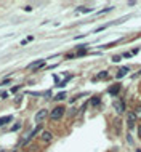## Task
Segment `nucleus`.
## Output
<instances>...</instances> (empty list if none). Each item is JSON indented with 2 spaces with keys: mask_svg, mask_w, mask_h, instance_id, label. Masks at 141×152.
<instances>
[{
  "mask_svg": "<svg viewBox=\"0 0 141 152\" xmlns=\"http://www.w3.org/2000/svg\"><path fill=\"white\" fill-rule=\"evenodd\" d=\"M66 114V107L64 106H56L50 111V119L52 120H61Z\"/></svg>",
  "mask_w": 141,
  "mask_h": 152,
  "instance_id": "obj_1",
  "label": "nucleus"
},
{
  "mask_svg": "<svg viewBox=\"0 0 141 152\" xmlns=\"http://www.w3.org/2000/svg\"><path fill=\"white\" fill-rule=\"evenodd\" d=\"M48 115H50L48 109H40V111H39L37 114H35L34 120H35V122H37V123H40L42 120H45V119H47V117H48Z\"/></svg>",
  "mask_w": 141,
  "mask_h": 152,
  "instance_id": "obj_2",
  "label": "nucleus"
},
{
  "mask_svg": "<svg viewBox=\"0 0 141 152\" xmlns=\"http://www.w3.org/2000/svg\"><path fill=\"white\" fill-rule=\"evenodd\" d=\"M45 66V59H39V61H34L32 64H29L27 67L31 69V71H34V72H37L39 69H42Z\"/></svg>",
  "mask_w": 141,
  "mask_h": 152,
  "instance_id": "obj_3",
  "label": "nucleus"
},
{
  "mask_svg": "<svg viewBox=\"0 0 141 152\" xmlns=\"http://www.w3.org/2000/svg\"><path fill=\"white\" fill-rule=\"evenodd\" d=\"M114 109H116L117 114H124V112H125V103H124L122 99L114 101Z\"/></svg>",
  "mask_w": 141,
  "mask_h": 152,
  "instance_id": "obj_4",
  "label": "nucleus"
},
{
  "mask_svg": "<svg viewBox=\"0 0 141 152\" xmlns=\"http://www.w3.org/2000/svg\"><path fill=\"white\" fill-rule=\"evenodd\" d=\"M40 139L44 143H52L53 141V133H52V131H48V130L42 131V133H40Z\"/></svg>",
  "mask_w": 141,
  "mask_h": 152,
  "instance_id": "obj_5",
  "label": "nucleus"
},
{
  "mask_svg": "<svg viewBox=\"0 0 141 152\" xmlns=\"http://www.w3.org/2000/svg\"><path fill=\"white\" fill-rule=\"evenodd\" d=\"M135 120H136V115H135V112H130L128 114V117H127V125H128V128H132L135 127Z\"/></svg>",
  "mask_w": 141,
  "mask_h": 152,
  "instance_id": "obj_6",
  "label": "nucleus"
},
{
  "mask_svg": "<svg viewBox=\"0 0 141 152\" xmlns=\"http://www.w3.org/2000/svg\"><path fill=\"white\" fill-rule=\"evenodd\" d=\"M11 120H13V115H3V117H0V127H3V125H7V123H10Z\"/></svg>",
  "mask_w": 141,
  "mask_h": 152,
  "instance_id": "obj_7",
  "label": "nucleus"
},
{
  "mask_svg": "<svg viewBox=\"0 0 141 152\" xmlns=\"http://www.w3.org/2000/svg\"><path fill=\"white\" fill-rule=\"evenodd\" d=\"M120 91V85L117 83V85H114V87H111L109 88V93H111V95H117V93Z\"/></svg>",
  "mask_w": 141,
  "mask_h": 152,
  "instance_id": "obj_8",
  "label": "nucleus"
},
{
  "mask_svg": "<svg viewBox=\"0 0 141 152\" xmlns=\"http://www.w3.org/2000/svg\"><path fill=\"white\" fill-rule=\"evenodd\" d=\"M128 71H130L128 67H122V69L119 71V74H117V79H122L124 75H127V72H128Z\"/></svg>",
  "mask_w": 141,
  "mask_h": 152,
  "instance_id": "obj_9",
  "label": "nucleus"
},
{
  "mask_svg": "<svg viewBox=\"0 0 141 152\" xmlns=\"http://www.w3.org/2000/svg\"><path fill=\"white\" fill-rule=\"evenodd\" d=\"M109 77V74H108V71H103V72H100L96 75V79H108Z\"/></svg>",
  "mask_w": 141,
  "mask_h": 152,
  "instance_id": "obj_10",
  "label": "nucleus"
},
{
  "mask_svg": "<svg viewBox=\"0 0 141 152\" xmlns=\"http://www.w3.org/2000/svg\"><path fill=\"white\" fill-rule=\"evenodd\" d=\"M66 98V93L64 91H63V93H60V95H56V96H55V99H56V101H61V99H64Z\"/></svg>",
  "mask_w": 141,
  "mask_h": 152,
  "instance_id": "obj_11",
  "label": "nucleus"
},
{
  "mask_svg": "<svg viewBox=\"0 0 141 152\" xmlns=\"http://www.w3.org/2000/svg\"><path fill=\"white\" fill-rule=\"evenodd\" d=\"M135 115H136V119H141V106L135 109Z\"/></svg>",
  "mask_w": 141,
  "mask_h": 152,
  "instance_id": "obj_12",
  "label": "nucleus"
},
{
  "mask_svg": "<svg viewBox=\"0 0 141 152\" xmlns=\"http://www.w3.org/2000/svg\"><path fill=\"white\" fill-rule=\"evenodd\" d=\"M92 104H93V106H98V104H100V98H98V96H95V98L92 99Z\"/></svg>",
  "mask_w": 141,
  "mask_h": 152,
  "instance_id": "obj_13",
  "label": "nucleus"
},
{
  "mask_svg": "<svg viewBox=\"0 0 141 152\" xmlns=\"http://www.w3.org/2000/svg\"><path fill=\"white\" fill-rule=\"evenodd\" d=\"M120 59H122V56H119V54H116V56H112V61H114V63H119Z\"/></svg>",
  "mask_w": 141,
  "mask_h": 152,
  "instance_id": "obj_14",
  "label": "nucleus"
},
{
  "mask_svg": "<svg viewBox=\"0 0 141 152\" xmlns=\"http://www.w3.org/2000/svg\"><path fill=\"white\" fill-rule=\"evenodd\" d=\"M19 88H21V85H16V87H13V88H11V93H16Z\"/></svg>",
  "mask_w": 141,
  "mask_h": 152,
  "instance_id": "obj_15",
  "label": "nucleus"
},
{
  "mask_svg": "<svg viewBox=\"0 0 141 152\" xmlns=\"http://www.w3.org/2000/svg\"><path fill=\"white\" fill-rule=\"evenodd\" d=\"M19 128H21V123H16V125L13 127V131H16V130H19Z\"/></svg>",
  "mask_w": 141,
  "mask_h": 152,
  "instance_id": "obj_16",
  "label": "nucleus"
},
{
  "mask_svg": "<svg viewBox=\"0 0 141 152\" xmlns=\"http://www.w3.org/2000/svg\"><path fill=\"white\" fill-rule=\"evenodd\" d=\"M24 11H32V7H31V5H26V7H24Z\"/></svg>",
  "mask_w": 141,
  "mask_h": 152,
  "instance_id": "obj_17",
  "label": "nucleus"
},
{
  "mask_svg": "<svg viewBox=\"0 0 141 152\" xmlns=\"http://www.w3.org/2000/svg\"><path fill=\"white\" fill-rule=\"evenodd\" d=\"M127 141H128V143H130V144L133 143V139H132V136H130V133H128V136H127Z\"/></svg>",
  "mask_w": 141,
  "mask_h": 152,
  "instance_id": "obj_18",
  "label": "nucleus"
},
{
  "mask_svg": "<svg viewBox=\"0 0 141 152\" xmlns=\"http://www.w3.org/2000/svg\"><path fill=\"white\" fill-rule=\"evenodd\" d=\"M122 56H124V58H130V56H132V53H124Z\"/></svg>",
  "mask_w": 141,
  "mask_h": 152,
  "instance_id": "obj_19",
  "label": "nucleus"
},
{
  "mask_svg": "<svg viewBox=\"0 0 141 152\" xmlns=\"http://www.w3.org/2000/svg\"><path fill=\"white\" fill-rule=\"evenodd\" d=\"M138 136H140V138H141V125L138 127Z\"/></svg>",
  "mask_w": 141,
  "mask_h": 152,
  "instance_id": "obj_20",
  "label": "nucleus"
},
{
  "mask_svg": "<svg viewBox=\"0 0 141 152\" xmlns=\"http://www.w3.org/2000/svg\"><path fill=\"white\" fill-rule=\"evenodd\" d=\"M136 152H141V149H136Z\"/></svg>",
  "mask_w": 141,
  "mask_h": 152,
  "instance_id": "obj_21",
  "label": "nucleus"
},
{
  "mask_svg": "<svg viewBox=\"0 0 141 152\" xmlns=\"http://www.w3.org/2000/svg\"><path fill=\"white\" fill-rule=\"evenodd\" d=\"M21 152H27V151H21Z\"/></svg>",
  "mask_w": 141,
  "mask_h": 152,
  "instance_id": "obj_22",
  "label": "nucleus"
}]
</instances>
